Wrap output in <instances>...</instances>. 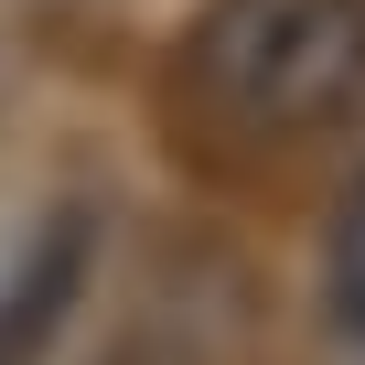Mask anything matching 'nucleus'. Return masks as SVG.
Instances as JSON below:
<instances>
[{
	"instance_id": "nucleus-1",
	"label": "nucleus",
	"mask_w": 365,
	"mask_h": 365,
	"mask_svg": "<svg viewBox=\"0 0 365 365\" xmlns=\"http://www.w3.org/2000/svg\"><path fill=\"white\" fill-rule=\"evenodd\" d=\"M182 97L226 140H301L365 97V0H215L182 43Z\"/></svg>"
}]
</instances>
